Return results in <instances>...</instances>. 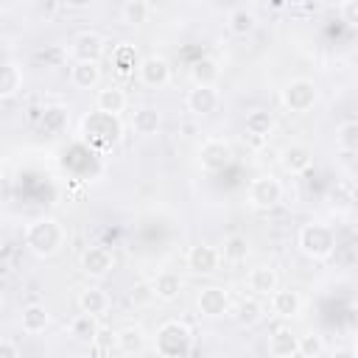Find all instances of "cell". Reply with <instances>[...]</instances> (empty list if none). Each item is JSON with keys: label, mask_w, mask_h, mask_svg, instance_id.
Listing matches in <instances>:
<instances>
[{"label": "cell", "mask_w": 358, "mask_h": 358, "mask_svg": "<svg viewBox=\"0 0 358 358\" xmlns=\"http://www.w3.org/2000/svg\"><path fill=\"white\" fill-rule=\"evenodd\" d=\"M67 120H70V115H67V106H62V103L45 106L39 115V126L45 134H62L67 129Z\"/></svg>", "instance_id": "cell-27"}, {"label": "cell", "mask_w": 358, "mask_h": 358, "mask_svg": "<svg viewBox=\"0 0 358 358\" xmlns=\"http://www.w3.org/2000/svg\"><path fill=\"white\" fill-rule=\"evenodd\" d=\"M341 17H344V22L358 25V0H347V3H341Z\"/></svg>", "instance_id": "cell-41"}, {"label": "cell", "mask_w": 358, "mask_h": 358, "mask_svg": "<svg viewBox=\"0 0 358 358\" xmlns=\"http://www.w3.org/2000/svg\"><path fill=\"white\" fill-rule=\"evenodd\" d=\"M134 59H137V53H134L131 45H123V48L115 53V62H117V70H120V73H126L129 67H134Z\"/></svg>", "instance_id": "cell-39"}, {"label": "cell", "mask_w": 358, "mask_h": 358, "mask_svg": "<svg viewBox=\"0 0 358 358\" xmlns=\"http://www.w3.org/2000/svg\"><path fill=\"white\" fill-rule=\"evenodd\" d=\"M154 347L162 358H185L193 347V333L185 322L179 319H168L157 327V338H154Z\"/></svg>", "instance_id": "cell-2"}, {"label": "cell", "mask_w": 358, "mask_h": 358, "mask_svg": "<svg viewBox=\"0 0 358 358\" xmlns=\"http://www.w3.org/2000/svg\"><path fill=\"white\" fill-rule=\"evenodd\" d=\"M159 126H162V115H159V109H157V106H140V109H134L131 129H134L137 134L151 137V134H157V131H159Z\"/></svg>", "instance_id": "cell-22"}, {"label": "cell", "mask_w": 358, "mask_h": 358, "mask_svg": "<svg viewBox=\"0 0 358 358\" xmlns=\"http://www.w3.org/2000/svg\"><path fill=\"white\" fill-rule=\"evenodd\" d=\"M246 285H249V291L255 296H271L277 291V285H280V277H277V271L271 266H255L249 271V277H246Z\"/></svg>", "instance_id": "cell-15"}, {"label": "cell", "mask_w": 358, "mask_h": 358, "mask_svg": "<svg viewBox=\"0 0 358 358\" xmlns=\"http://www.w3.org/2000/svg\"><path fill=\"white\" fill-rule=\"evenodd\" d=\"M330 358H358L355 355V350L352 347H338V350H333V355Z\"/></svg>", "instance_id": "cell-43"}, {"label": "cell", "mask_w": 358, "mask_h": 358, "mask_svg": "<svg viewBox=\"0 0 358 358\" xmlns=\"http://www.w3.org/2000/svg\"><path fill=\"white\" fill-rule=\"evenodd\" d=\"M151 285H154V294H157L159 302H173L182 294V280H179L176 271H159L151 280Z\"/></svg>", "instance_id": "cell-23"}, {"label": "cell", "mask_w": 358, "mask_h": 358, "mask_svg": "<svg viewBox=\"0 0 358 358\" xmlns=\"http://www.w3.org/2000/svg\"><path fill=\"white\" fill-rule=\"evenodd\" d=\"M76 358H98L95 352H81V355H76Z\"/></svg>", "instance_id": "cell-44"}, {"label": "cell", "mask_w": 358, "mask_h": 358, "mask_svg": "<svg viewBox=\"0 0 358 358\" xmlns=\"http://www.w3.org/2000/svg\"><path fill=\"white\" fill-rule=\"evenodd\" d=\"M327 201H330V207H333L336 213H344V210L352 207V190H350L347 185H336V187L327 193Z\"/></svg>", "instance_id": "cell-38"}, {"label": "cell", "mask_w": 358, "mask_h": 358, "mask_svg": "<svg viewBox=\"0 0 358 358\" xmlns=\"http://www.w3.org/2000/svg\"><path fill=\"white\" fill-rule=\"evenodd\" d=\"M64 227L50 218V215H42V218H34L28 227H25V246L36 255V257H53L62 246H64Z\"/></svg>", "instance_id": "cell-1"}, {"label": "cell", "mask_w": 358, "mask_h": 358, "mask_svg": "<svg viewBox=\"0 0 358 358\" xmlns=\"http://www.w3.org/2000/svg\"><path fill=\"white\" fill-rule=\"evenodd\" d=\"M185 103H187V112H193L196 117H207L218 109L221 95L215 87H193V90H187Z\"/></svg>", "instance_id": "cell-13"}, {"label": "cell", "mask_w": 358, "mask_h": 358, "mask_svg": "<svg viewBox=\"0 0 358 358\" xmlns=\"http://www.w3.org/2000/svg\"><path fill=\"white\" fill-rule=\"evenodd\" d=\"M11 199H14V182L8 173L0 171V204H8Z\"/></svg>", "instance_id": "cell-40"}, {"label": "cell", "mask_w": 358, "mask_h": 358, "mask_svg": "<svg viewBox=\"0 0 358 358\" xmlns=\"http://www.w3.org/2000/svg\"><path fill=\"white\" fill-rule=\"evenodd\" d=\"M95 330H98V324H95V316H87V313H81V316H76V319L70 322V333H73V338H78V341H92Z\"/></svg>", "instance_id": "cell-34"}, {"label": "cell", "mask_w": 358, "mask_h": 358, "mask_svg": "<svg viewBox=\"0 0 358 358\" xmlns=\"http://www.w3.org/2000/svg\"><path fill=\"white\" fill-rule=\"evenodd\" d=\"M296 352V333H291L288 327H277L268 336V355L271 358H291Z\"/></svg>", "instance_id": "cell-25"}, {"label": "cell", "mask_w": 358, "mask_h": 358, "mask_svg": "<svg viewBox=\"0 0 358 358\" xmlns=\"http://www.w3.org/2000/svg\"><path fill=\"white\" fill-rule=\"evenodd\" d=\"M20 324H22V330H25V333H31V336L45 333V327L50 324V313H48V308H45V305L31 302V305H25V308H22Z\"/></svg>", "instance_id": "cell-19"}, {"label": "cell", "mask_w": 358, "mask_h": 358, "mask_svg": "<svg viewBox=\"0 0 358 358\" xmlns=\"http://www.w3.org/2000/svg\"><path fill=\"white\" fill-rule=\"evenodd\" d=\"M221 70H218V62L210 59V56H201L190 64V78H193V87H215Z\"/></svg>", "instance_id": "cell-21"}, {"label": "cell", "mask_w": 358, "mask_h": 358, "mask_svg": "<svg viewBox=\"0 0 358 358\" xmlns=\"http://www.w3.org/2000/svg\"><path fill=\"white\" fill-rule=\"evenodd\" d=\"M302 310V296L291 288H277L271 294V313L280 319H294Z\"/></svg>", "instance_id": "cell-16"}, {"label": "cell", "mask_w": 358, "mask_h": 358, "mask_svg": "<svg viewBox=\"0 0 358 358\" xmlns=\"http://www.w3.org/2000/svg\"><path fill=\"white\" fill-rule=\"evenodd\" d=\"M296 246L310 260H327L336 252V232L327 224H305L296 235Z\"/></svg>", "instance_id": "cell-3"}, {"label": "cell", "mask_w": 358, "mask_h": 358, "mask_svg": "<svg viewBox=\"0 0 358 358\" xmlns=\"http://www.w3.org/2000/svg\"><path fill=\"white\" fill-rule=\"evenodd\" d=\"M232 162V145L221 137H210L199 145V165L207 173H221Z\"/></svg>", "instance_id": "cell-6"}, {"label": "cell", "mask_w": 358, "mask_h": 358, "mask_svg": "<svg viewBox=\"0 0 358 358\" xmlns=\"http://www.w3.org/2000/svg\"><path fill=\"white\" fill-rule=\"evenodd\" d=\"M199 313L207 316V319H218L224 313H229V291L221 288V285H207L199 291Z\"/></svg>", "instance_id": "cell-12"}, {"label": "cell", "mask_w": 358, "mask_h": 358, "mask_svg": "<svg viewBox=\"0 0 358 358\" xmlns=\"http://www.w3.org/2000/svg\"><path fill=\"white\" fill-rule=\"evenodd\" d=\"M78 266H81V271L87 277L101 280L115 268V257H112V252L106 246H87L81 252V257H78Z\"/></svg>", "instance_id": "cell-11"}, {"label": "cell", "mask_w": 358, "mask_h": 358, "mask_svg": "<svg viewBox=\"0 0 358 358\" xmlns=\"http://www.w3.org/2000/svg\"><path fill=\"white\" fill-rule=\"evenodd\" d=\"M296 352H302L305 358H319L324 352V341L319 333H305V336H296Z\"/></svg>", "instance_id": "cell-35"}, {"label": "cell", "mask_w": 358, "mask_h": 358, "mask_svg": "<svg viewBox=\"0 0 358 358\" xmlns=\"http://www.w3.org/2000/svg\"><path fill=\"white\" fill-rule=\"evenodd\" d=\"M291 358H305V355H302V352H294V355H291Z\"/></svg>", "instance_id": "cell-45"}, {"label": "cell", "mask_w": 358, "mask_h": 358, "mask_svg": "<svg viewBox=\"0 0 358 358\" xmlns=\"http://www.w3.org/2000/svg\"><path fill=\"white\" fill-rule=\"evenodd\" d=\"M282 201V182L274 176H257L249 185V204L257 210H271Z\"/></svg>", "instance_id": "cell-7"}, {"label": "cell", "mask_w": 358, "mask_h": 358, "mask_svg": "<svg viewBox=\"0 0 358 358\" xmlns=\"http://www.w3.org/2000/svg\"><path fill=\"white\" fill-rule=\"evenodd\" d=\"M271 129H274V117H271L268 109H252L246 115V131H249V137H263L266 140L271 134Z\"/></svg>", "instance_id": "cell-30"}, {"label": "cell", "mask_w": 358, "mask_h": 358, "mask_svg": "<svg viewBox=\"0 0 358 358\" xmlns=\"http://www.w3.org/2000/svg\"><path fill=\"white\" fill-rule=\"evenodd\" d=\"M3 249H6V246H3V241H0V255H3Z\"/></svg>", "instance_id": "cell-46"}, {"label": "cell", "mask_w": 358, "mask_h": 358, "mask_svg": "<svg viewBox=\"0 0 358 358\" xmlns=\"http://www.w3.org/2000/svg\"><path fill=\"white\" fill-rule=\"evenodd\" d=\"M227 28H229V34H235V36H249V34L257 28V17H255V11L246 8V6H235V8L227 14Z\"/></svg>", "instance_id": "cell-20"}, {"label": "cell", "mask_w": 358, "mask_h": 358, "mask_svg": "<svg viewBox=\"0 0 358 358\" xmlns=\"http://www.w3.org/2000/svg\"><path fill=\"white\" fill-rule=\"evenodd\" d=\"M148 17H151V3L145 0H126L120 6V20L126 25H143Z\"/></svg>", "instance_id": "cell-32"}, {"label": "cell", "mask_w": 358, "mask_h": 358, "mask_svg": "<svg viewBox=\"0 0 358 358\" xmlns=\"http://www.w3.org/2000/svg\"><path fill=\"white\" fill-rule=\"evenodd\" d=\"M22 90V70L14 62H0V101L14 98Z\"/></svg>", "instance_id": "cell-26"}, {"label": "cell", "mask_w": 358, "mask_h": 358, "mask_svg": "<svg viewBox=\"0 0 358 358\" xmlns=\"http://www.w3.org/2000/svg\"><path fill=\"white\" fill-rule=\"evenodd\" d=\"M70 56L76 62H92L98 64L103 56V36L95 31H78L70 42Z\"/></svg>", "instance_id": "cell-10"}, {"label": "cell", "mask_w": 358, "mask_h": 358, "mask_svg": "<svg viewBox=\"0 0 358 358\" xmlns=\"http://www.w3.org/2000/svg\"><path fill=\"white\" fill-rule=\"evenodd\" d=\"M221 260H227V263H241V260H246V255H249V241H246V235H229V238H224V246H221Z\"/></svg>", "instance_id": "cell-31"}, {"label": "cell", "mask_w": 358, "mask_h": 358, "mask_svg": "<svg viewBox=\"0 0 358 358\" xmlns=\"http://www.w3.org/2000/svg\"><path fill=\"white\" fill-rule=\"evenodd\" d=\"M185 266H187L193 274H199V277H210V274L218 271L221 255H218V249L210 246V243H193V246L187 249V255H185Z\"/></svg>", "instance_id": "cell-9"}, {"label": "cell", "mask_w": 358, "mask_h": 358, "mask_svg": "<svg viewBox=\"0 0 358 358\" xmlns=\"http://www.w3.org/2000/svg\"><path fill=\"white\" fill-rule=\"evenodd\" d=\"M92 344L98 347V352H112L117 350V330H112L109 324H98L95 336H92Z\"/></svg>", "instance_id": "cell-37"}, {"label": "cell", "mask_w": 358, "mask_h": 358, "mask_svg": "<svg viewBox=\"0 0 358 358\" xmlns=\"http://www.w3.org/2000/svg\"><path fill=\"white\" fill-rule=\"evenodd\" d=\"M280 165H282L285 173L299 176V173L310 171V165H313V154H310L308 145H302V143H291V145H285V148L280 151Z\"/></svg>", "instance_id": "cell-14"}, {"label": "cell", "mask_w": 358, "mask_h": 358, "mask_svg": "<svg viewBox=\"0 0 358 358\" xmlns=\"http://www.w3.org/2000/svg\"><path fill=\"white\" fill-rule=\"evenodd\" d=\"M0 358H20V350L14 341L8 338H0Z\"/></svg>", "instance_id": "cell-42"}, {"label": "cell", "mask_w": 358, "mask_h": 358, "mask_svg": "<svg viewBox=\"0 0 358 358\" xmlns=\"http://www.w3.org/2000/svg\"><path fill=\"white\" fill-rule=\"evenodd\" d=\"M78 308H81V313L98 319V316H103L106 308H109V294H106L103 288H98V285H90V288H84V291L78 294Z\"/></svg>", "instance_id": "cell-17"}, {"label": "cell", "mask_w": 358, "mask_h": 358, "mask_svg": "<svg viewBox=\"0 0 358 358\" xmlns=\"http://www.w3.org/2000/svg\"><path fill=\"white\" fill-rule=\"evenodd\" d=\"M70 81H73V87H78V90H92V87L101 84V67L92 64V62H73V67H70Z\"/></svg>", "instance_id": "cell-24"}, {"label": "cell", "mask_w": 358, "mask_h": 358, "mask_svg": "<svg viewBox=\"0 0 358 358\" xmlns=\"http://www.w3.org/2000/svg\"><path fill=\"white\" fill-rule=\"evenodd\" d=\"M319 101V87L310 81V78H291L285 87H282V103L288 112H308L313 109V103Z\"/></svg>", "instance_id": "cell-5"}, {"label": "cell", "mask_w": 358, "mask_h": 358, "mask_svg": "<svg viewBox=\"0 0 358 358\" xmlns=\"http://www.w3.org/2000/svg\"><path fill=\"white\" fill-rule=\"evenodd\" d=\"M336 145L347 154H352L358 148V123L355 120H341L336 126Z\"/></svg>", "instance_id": "cell-33"}, {"label": "cell", "mask_w": 358, "mask_h": 358, "mask_svg": "<svg viewBox=\"0 0 358 358\" xmlns=\"http://www.w3.org/2000/svg\"><path fill=\"white\" fill-rule=\"evenodd\" d=\"M232 316H235L238 324L252 327V324H257V322L263 319V305H260V299L246 296V299H241V302L232 308Z\"/></svg>", "instance_id": "cell-29"}, {"label": "cell", "mask_w": 358, "mask_h": 358, "mask_svg": "<svg viewBox=\"0 0 358 358\" xmlns=\"http://www.w3.org/2000/svg\"><path fill=\"white\" fill-rule=\"evenodd\" d=\"M120 120L103 112H95L84 117V140L92 145H115L120 140Z\"/></svg>", "instance_id": "cell-4"}, {"label": "cell", "mask_w": 358, "mask_h": 358, "mask_svg": "<svg viewBox=\"0 0 358 358\" xmlns=\"http://www.w3.org/2000/svg\"><path fill=\"white\" fill-rule=\"evenodd\" d=\"M0 308H3V291H0Z\"/></svg>", "instance_id": "cell-47"}, {"label": "cell", "mask_w": 358, "mask_h": 358, "mask_svg": "<svg viewBox=\"0 0 358 358\" xmlns=\"http://www.w3.org/2000/svg\"><path fill=\"white\" fill-rule=\"evenodd\" d=\"M137 78H140L145 87H151V90L168 87V81H171V64H168V59L159 56V53H151V56L140 59V64H137Z\"/></svg>", "instance_id": "cell-8"}, {"label": "cell", "mask_w": 358, "mask_h": 358, "mask_svg": "<svg viewBox=\"0 0 358 358\" xmlns=\"http://www.w3.org/2000/svg\"><path fill=\"white\" fill-rule=\"evenodd\" d=\"M129 299H131V305H137V308H145V305H151V302L157 299L151 280H137V282L131 285V291H129Z\"/></svg>", "instance_id": "cell-36"}, {"label": "cell", "mask_w": 358, "mask_h": 358, "mask_svg": "<svg viewBox=\"0 0 358 358\" xmlns=\"http://www.w3.org/2000/svg\"><path fill=\"white\" fill-rule=\"evenodd\" d=\"M126 103H129V98H126V92H123L120 87H103V90H98V95H95L98 112L112 115V117H117V115L126 109Z\"/></svg>", "instance_id": "cell-18"}, {"label": "cell", "mask_w": 358, "mask_h": 358, "mask_svg": "<svg viewBox=\"0 0 358 358\" xmlns=\"http://www.w3.org/2000/svg\"><path fill=\"white\" fill-rule=\"evenodd\" d=\"M143 347H145V333H143V327L126 324V327L117 330V350H120L123 355H134V352H140Z\"/></svg>", "instance_id": "cell-28"}]
</instances>
